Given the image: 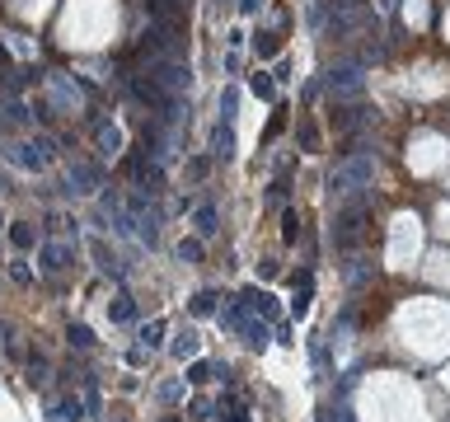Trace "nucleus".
<instances>
[{"label": "nucleus", "mask_w": 450, "mask_h": 422, "mask_svg": "<svg viewBox=\"0 0 450 422\" xmlns=\"http://www.w3.org/2000/svg\"><path fill=\"white\" fill-rule=\"evenodd\" d=\"M10 277H14L19 287H28V282H33V272H28V263H14V267H10Z\"/></svg>", "instance_id": "27"}, {"label": "nucleus", "mask_w": 450, "mask_h": 422, "mask_svg": "<svg viewBox=\"0 0 450 422\" xmlns=\"http://www.w3.org/2000/svg\"><path fill=\"white\" fill-rule=\"evenodd\" d=\"M174 352H179V357H183V362H188V357L197 352V333L188 329V333H183V343H174Z\"/></svg>", "instance_id": "24"}, {"label": "nucleus", "mask_w": 450, "mask_h": 422, "mask_svg": "<svg viewBox=\"0 0 450 422\" xmlns=\"http://www.w3.org/2000/svg\"><path fill=\"white\" fill-rule=\"evenodd\" d=\"M164 422H179V418H164Z\"/></svg>", "instance_id": "33"}, {"label": "nucleus", "mask_w": 450, "mask_h": 422, "mask_svg": "<svg viewBox=\"0 0 450 422\" xmlns=\"http://www.w3.org/2000/svg\"><path fill=\"white\" fill-rule=\"evenodd\" d=\"M244 333H249V343H254V347L267 343V329H263V324H244Z\"/></svg>", "instance_id": "26"}, {"label": "nucleus", "mask_w": 450, "mask_h": 422, "mask_svg": "<svg viewBox=\"0 0 450 422\" xmlns=\"http://www.w3.org/2000/svg\"><path fill=\"white\" fill-rule=\"evenodd\" d=\"M179 258H183V263H202V244H197V239H183V244H179Z\"/></svg>", "instance_id": "20"}, {"label": "nucleus", "mask_w": 450, "mask_h": 422, "mask_svg": "<svg viewBox=\"0 0 450 422\" xmlns=\"http://www.w3.org/2000/svg\"><path fill=\"white\" fill-rule=\"evenodd\" d=\"M295 225H300V221H295V211H286V230H282V235H286V244H291V239L300 235V230H295Z\"/></svg>", "instance_id": "29"}, {"label": "nucleus", "mask_w": 450, "mask_h": 422, "mask_svg": "<svg viewBox=\"0 0 450 422\" xmlns=\"http://www.w3.org/2000/svg\"><path fill=\"white\" fill-rule=\"evenodd\" d=\"M371 184H375V155H371V151H352V155L328 174V192H333V202L361 197Z\"/></svg>", "instance_id": "1"}, {"label": "nucleus", "mask_w": 450, "mask_h": 422, "mask_svg": "<svg viewBox=\"0 0 450 422\" xmlns=\"http://www.w3.org/2000/svg\"><path fill=\"white\" fill-rule=\"evenodd\" d=\"M159 343H164V319H150V324H141V347H150V352H155Z\"/></svg>", "instance_id": "10"}, {"label": "nucleus", "mask_w": 450, "mask_h": 422, "mask_svg": "<svg viewBox=\"0 0 450 422\" xmlns=\"http://www.w3.org/2000/svg\"><path fill=\"white\" fill-rule=\"evenodd\" d=\"M361 113H366V108H338V113H333V122H338L343 132H352V127H361Z\"/></svg>", "instance_id": "14"}, {"label": "nucleus", "mask_w": 450, "mask_h": 422, "mask_svg": "<svg viewBox=\"0 0 450 422\" xmlns=\"http://www.w3.org/2000/svg\"><path fill=\"white\" fill-rule=\"evenodd\" d=\"M197 230H202V235H216V207H212V202L197 207Z\"/></svg>", "instance_id": "17"}, {"label": "nucleus", "mask_w": 450, "mask_h": 422, "mask_svg": "<svg viewBox=\"0 0 450 422\" xmlns=\"http://www.w3.org/2000/svg\"><path fill=\"white\" fill-rule=\"evenodd\" d=\"M108 315H113V324H127V319H136V305H132V300H127V296H117Z\"/></svg>", "instance_id": "15"}, {"label": "nucleus", "mask_w": 450, "mask_h": 422, "mask_svg": "<svg viewBox=\"0 0 450 422\" xmlns=\"http://www.w3.org/2000/svg\"><path fill=\"white\" fill-rule=\"evenodd\" d=\"M338 272H343L347 287H361V282L371 277V263H366V258H347V263H338Z\"/></svg>", "instance_id": "7"}, {"label": "nucleus", "mask_w": 450, "mask_h": 422, "mask_svg": "<svg viewBox=\"0 0 450 422\" xmlns=\"http://www.w3.org/2000/svg\"><path fill=\"white\" fill-rule=\"evenodd\" d=\"M94 179H99V174H94V164H71V184H80L76 192H89Z\"/></svg>", "instance_id": "13"}, {"label": "nucleus", "mask_w": 450, "mask_h": 422, "mask_svg": "<svg viewBox=\"0 0 450 422\" xmlns=\"http://www.w3.org/2000/svg\"><path fill=\"white\" fill-rule=\"evenodd\" d=\"M150 80H155L159 89H169V94L179 99V94L188 89V80H192V76H188V66H183V61H169V56H159L155 66H150Z\"/></svg>", "instance_id": "4"}, {"label": "nucleus", "mask_w": 450, "mask_h": 422, "mask_svg": "<svg viewBox=\"0 0 450 422\" xmlns=\"http://www.w3.org/2000/svg\"><path fill=\"white\" fill-rule=\"evenodd\" d=\"M357 230H361V207H352V211H343V221H338V239H352L357 235Z\"/></svg>", "instance_id": "11"}, {"label": "nucleus", "mask_w": 450, "mask_h": 422, "mask_svg": "<svg viewBox=\"0 0 450 422\" xmlns=\"http://www.w3.org/2000/svg\"><path fill=\"white\" fill-rule=\"evenodd\" d=\"M188 380H192V385L212 380V362H192V366H188Z\"/></svg>", "instance_id": "21"}, {"label": "nucleus", "mask_w": 450, "mask_h": 422, "mask_svg": "<svg viewBox=\"0 0 450 422\" xmlns=\"http://www.w3.org/2000/svg\"><path fill=\"white\" fill-rule=\"evenodd\" d=\"M89 343H94V333L85 324H71V347H89Z\"/></svg>", "instance_id": "22"}, {"label": "nucleus", "mask_w": 450, "mask_h": 422, "mask_svg": "<svg viewBox=\"0 0 450 422\" xmlns=\"http://www.w3.org/2000/svg\"><path fill=\"white\" fill-rule=\"evenodd\" d=\"M216 310V296L212 291H197V296H192V315H212Z\"/></svg>", "instance_id": "19"}, {"label": "nucleus", "mask_w": 450, "mask_h": 422, "mask_svg": "<svg viewBox=\"0 0 450 422\" xmlns=\"http://www.w3.org/2000/svg\"><path fill=\"white\" fill-rule=\"evenodd\" d=\"M230 422H249V418H244V413H235V418H230Z\"/></svg>", "instance_id": "32"}, {"label": "nucleus", "mask_w": 450, "mask_h": 422, "mask_svg": "<svg viewBox=\"0 0 450 422\" xmlns=\"http://www.w3.org/2000/svg\"><path fill=\"white\" fill-rule=\"evenodd\" d=\"M38 263H43V272H66V267H71V249L56 244V239H47V244L38 249Z\"/></svg>", "instance_id": "5"}, {"label": "nucleus", "mask_w": 450, "mask_h": 422, "mask_svg": "<svg viewBox=\"0 0 450 422\" xmlns=\"http://www.w3.org/2000/svg\"><path fill=\"white\" fill-rule=\"evenodd\" d=\"M61 418L80 422V418H85V403H80V399H66V403H61Z\"/></svg>", "instance_id": "25"}, {"label": "nucleus", "mask_w": 450, "mask_h": 422, "mask_svg": "<svg viewBox=\"0 0 450 422\" xmlns=\"http://www.w3.org/2000/svg\"><path fill=\"white\" fill-rule=\"evenodd\" d=\"M333 422H352V413H347V408H338V413H333Z\"/></svg>", "instance_id": "31"}, {"label": "nucleus", "mask_w": 450, "mask_h": 422, "mask_svg": "<svg viewBox=\"0 0 450 422\" xmlns=\"http://www.w3.org/2000/svg\"><path fill=\"white\" fill-rule=\"evenodd\" d=\"M10 244L14 249H33V230L28 225H10Z\"/></svg>", "instance_id": "18"}, {"label": "nucleus", "mask_w": 450, "mask_h": 422, "mask_svg": "<svg viewBox=\"0 0 450 422\" xmlns=\"http://www.w3.org/2000/svg\"><path fill=\"white\" fill-rule=\"evenodd\" d=\"M89 249H94V263L104 267L108 277H122V267H117V258H113V254H108V249H104V239H94Z\"/></svg>", "instance_id": "9"}, {"label": "nucleus", "mask_w": 450, "mask_h": 422, "mask_svg": "<svg viewBox=\"0 0 450 422\" xmlns=\"http://www.w3.org/2000/svg\"><path fill=\"white\" fill-rule=\"evenodd\" d=\"M249 89H254V94H258V99H272V89H277V80L267 76V71H258V76L249 80Z\"/></svg>", "instance_id": "16"}, {"label": "nucleus", "mask_w": 450, "mask_h": 422, "mask_svg": "<svg viewBox=\"0 0 450 422\" xmlns=\"http://www.w3.org/2000/svg\"><path fill=\"white\" fill-rule=\"evenodd\" d=\"M212 155H216V159H230V155H235V136H230V127H216V136H212Z\"/></svg>", "instance_id": "8"}, {"label": "nucleus", "mask_w": 450, "mask_h": 422, "mask_svg": "<svg viewBox=\"0 0 450 422\" xmlns=\"http://www.w3.org/2000/svg\"><path fill=\"white\" fill-rule=\"evenodd\" d=\"M225 324H230V329H244V324H249V315H244V305H230V310H225Z\"/></svg>", "instance_id": "23"}, {"label": "nucleus", "mask_w": 450, "mask_h": 422, "mask_svg": "<svg viewBox=\"0 0 450 422\" xmlns=\"http://www.w3.org/2000/svg\"><path fill=\"white\" fill-rule=\"evenodd\" d=\"M235 104H239V94H235V89H225V94H221V113L230 118V113H235Z\"/></svg>", "instance_id": "28"}, {"label": "nucleus", "mask_w": 450, "mask_h": 422, "mask_svg": "<svg viewBox=\"0 0 450 422\" xmlns=\"http://www.w3.org/2000/svg\"><path fill=\"white\" fill-rule=\"evenodd\" d=\"M239 300H244V305H249V310H254V315L272 319V296H258V291H244V296H239Z\"/></svg>", "instance_id": "12"}, {"label": "nucleus", "mask_w": 450, "mask_h": 422, "mask_svg": "<svg viewBox=\"0 0 450 422\" xmlns=\"http://www.w3.org/2000/svg\"><path fill=\"white\" fill-rule=\"evenodd\" d=\"M239 10H244V14H254V10H258V0H239Z\"/></svg>", "instance_id": "30"}, {"label": "nucleus", "mask_w": 450, "mask_h": 422, "mask_svg": "<svg viewBox=\"0 0 450 422\" xmlns=\"http://www.w3.org/2000/svg\"><path fill=\"white\" fill-rule=\"evenodd\" d=\"M324 85H328L333 99H361V94H366V76H361V66H333Z\"/></svg>", "instance_id": "3"}, {"label": "nucleus", "mask_w": 450, "mask_h": 422, "mask_svg": "<svg viewBox=\"0 0 450 422\" xmlns=\"http://www.w3.org/2000/svg\"><path fill=\"white\" fill-rule=\"evenodd\" d=\"M328 38H352L357 28L366 24V14H361V0H319L315 14H310Z\"/></svg>", "instance_id": "2"}, {"label": "nucleus", "mask_w": 450, "mask_h": 422, "mask_svg": "<svg viewBox=\"0 0 450 422\" xmlns=\"http://www.w3.org/2000/svg\"><path fill=\"white\" fill-rule=\"evenodd\" d=\"M94 141H99V155L113 159L117 151H122V132L113 127V122H99V132H94Z\"/></svg>", "instance_id": "6"}]
</instances>
